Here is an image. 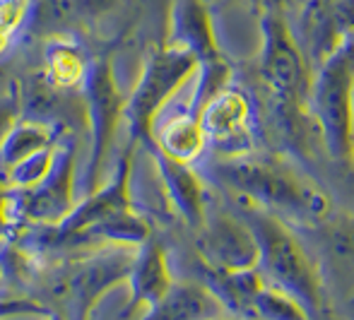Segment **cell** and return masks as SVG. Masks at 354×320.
I'll return each mask as SVG.
<instances>
[{"instance_id": "obj_1", "label": "cell", "mask_w": 354, "mask_h": 320, "mask_svg": "<svg viewBox=\"0 0 354 320\" xmlns=\"http://www.w3.org/2000/svg\"><path fill=\"white\" fill-rule=\"evenodd\" d=\"M210 176L243 198L246 205L277 217L299 224H323L330 217V198L323 188L270 154L246 152L222 157L212 164Z\"/></svg>"}, {"instance_id": "obj_2", "label": "cell", "mask_w": 354, "mask_h": 320, "mask_svg": "<svg viewBox=\"0 0 354 320\" xmlns=\"http://www.w3.org/2000/svg\"><path fill=\"white\" fill-rule=\"evenodd\" d=\"M241 217L251 224L258 241V270L268 284L287 292L304 308L308 318L326 313V282L318 263L299 241V236L282 222V217L243 203Z\"/></svg>"}, {"instance_id": "obj_3", "label": "cell", "mask_w": 354, "mask_h": 320, "mask_svg": "<svg viewBox=\"0 0 354 320\" xmlns=\"http://www.w3.org/2000/svg\"><path fill=\"white\" fill-rule=\"evenodd\" d=\"M263 48H261V82L270 94L272 109L287 133H299V121L308 109L313 73L301 44L277 12L263 17Z\"/></svg>"}, {"instance_id": "obj_4", "label": "cell", "mask_w": 354, "mask_h": 320, "mask_svg": "<svg viewBox=\"0 0 354 320\" xmlns=\"http://www.w3.org/2000/svg\"><path fill=\"white\" fill-rule=\"evenodd\" d=\"M196 70L198 58L174 46L162 48L149 58L131 99L123 106V121L131 126L133 138L142 140L145 144L152 142V126L164 104L193 77Z\"/></svg>"}, {"instance_id": "obj_5", "label": "cell", "mask_w": 354, "mask_h": 320, "mask_svg": "<svg viewBox=\"0 0 354 320\" xmlns=\"http://www.w3.org/2000/svg\"><path fill=\"white\" fill-rule=\"evenodd\" d=\"M73 178H75V147L71 142L61 144L53 152V162L48 167L46 176L34 186L19 188L12 203L19 219L39 224H61L75 207L73 195Z\"/></svg>"}, {"instance_id": "obj_6", "label": "cell", "mask_w": 354, "mask_h": 320, "mask_svg": "<svg viewBox=\"0 0 354 320\" xmlns=\"http://www.w3.org/2000/svg\"><path fill=\"white\" fill-rule=\"evenodd\" d=\"M198 253L212 267L214 274H232L258 267V241L251 224L241 214L219 212L205 217L196 229Z\"/></svg>"}, {"instance_id": "obj_7", "label": "cell", "mask_w": 354, "mask_h": 320, "mask_svg": "<svg viewBox=\"0 0 354 320\" xmlns=\"http://www.w3.org/2000/svg\"><path fill=\"white\" fill-rule=\"evenodd\" d=\"M198 123L222 157L253 152V104L243 89L224 84L198 111Z\"/></svg>"}, {"instance_id": "obj_8", "label": "cell", "mask_w": 354, "mask_h": 320, "mask_svg": "<svg viewBox=\"0 0 354 320\" xmlns=\"http://www.w3.org/2000/svg\"><path fill=\"white\" fill-rule=\"evenodd\" d=\"M82 84L89 111V128H92V152H89L87 171H84V183H94L109 154V147L116 138V128L123 118L126 104L121 102V92L116 89L111 65L106 61H99L87 68Z\"/></svg>"}, {"instance_id": "obj_9", "label": "cell", "mask_w": 354, "mask_h": 320, "mask_svg": "<svg viewBox=\"0 0 354 320\" xmlns=\"http://www.w3.org/2000/svg\"><path fill=\"white\" fill-rule=\"evenodd\" d=\"M133 260H136V253L123 243L113 251L99 253L92 260H87L82 267H77V272L68 282L73 311L77 316H89V311L102 294H106L116 284L126 282L131 274Z\"/></svg>"}, {"instance_id": "obj_10", "label": "cell", "mask_w": 354, "mask_h": 320, "mask_svg": "<svg viewBox=\"0 0 354 320\" xmlns=\"http://www.w3.org/2000/svg\"><path fill=\"white\" fill-rule=\"evenodd\" d=\"M131 157H123L118 164L116 178L111 183L102 188L99 193H92L84 203L75 205L73 212L58 224V238H77L84 232H89L92 227H97L99 222L113 217V214H121L131 207Z\"/></svg>"}, {"instance_id": "obj_11", "label": "cell", "mask_w": 354, "mask_h": 320, "mask_svg": "<svg viewBox=\"0 0 354 320\" xmlns=\"http://www.w3.org/2000/svg\"><path fill=\"white\" fill-rule=\"evenodd\" d=\"M149 152L157 164L159 178L164 183L169 200H171L174 209L178 212V217L188 224L191 229H198L205 222V186L198 171H193L191 164L178 162V159L164 154L154 142H147Z\"/></svg>"}, {"instance_id": "obj_12", "label": "cell", "mask_w": 354, "mask_h": 320, "mask_svg": "<svg viewBox=\"0 0 354 320\" xmlns=\"http://www.w3.org/2000/svg\"><path fill=\"white\" fill-rule=\"evenodd\" d=\"M169 46L188 51L198 58V63L217 58L212 19L203 0H176L171 12V34Z\"/></svg>"}, {"instance_id": "obj_13", "label": "cell", "mask_w": 354, "mask_h": 320, "mask_svg": "<svg viewBox=\"0 0 354 320\" xmlns=\"http://www.w3.org/2000/svg\"><path fill=\"white\" fill-rule=\"evenodd\" d=\"M128 282H131L133 292V308L145 306L149 313L167 297L174 284V274L169 270V260L159 243L149 241V238L140 243L136 260H133L131 274H128Z\"/></svg>"}, {"instance_id": "obj_14", "label": "cell", "mask_w": 354, "mask_h": 320, "mask_svg": "<svg viewBox=\"0 0 354 320\" xmlns=\"http://www.w3.org/2000/svg\"><path fill=\"white\" fill-rule=\"evenodd\" d=\"M229 308L219 299L217 292L207 289L205 284L174 282L169 294L149 311L152 318H222Z\"/></svg>"}, {"instance_id": "obj_15", "label": "cell", "mask_w": 354, "mask_h": 320, "mask_svg": "<svg viewBox=\"0 0 354 320\" xmlns=\"http://www.w3.org/2000/svg\"><path fill=\"white\" fill-rule=\"evenodd\" d=\"M152 142L164 154L186 164L196 162L207 144L201 123H198V116L191 111L176 113V116L167 118V121L157 118L152 126Z\"/></svg>"}, {"instance_id": "obj_16", "label": "cell", "mask_w": 354, "mask_h": 320, "mask_svg": "<svg viewBox=\"0 0 354 320\" xmlns=\"http://www.w3.org/2000/svg\"><path fill=\"white\" fill-rule=\"evenodd\" d=\"M53 144V133L39 121H17L0 142V164L12 167Z\"/></svg>"}, {"instance_id": "obj_17", "label": "cell", "mask_w": 354, "mask_h": 320, "mask_svg": "<svg viewBox=\"0 0 354 320\" xmlns=\"http://www.w3.org/2000/svg\"><path fill=\"white\" fill-rule=\"evenodd\" d=\"M246 316L284 320V318H308V313H306V308H304L294 297H289L287 292L263 282V287L253 294L251 303H248Z\"/></svg>"}, {"instance_id": "obj_18", "label": "cell", "mask_w": 354, "mask_h": 320, "mask_svg": "<svg viewBox=\"0 0 354 320\" xmlns=\"http://www.w3.org/2000/svg\"><path fill=\"white\" fill-rule=\"evenodd\" d=\"M46 63H48V75H51V82L56 87H73L80 79H84L87 68L82 63L77 48L73 46H51L46 53Z\"/></svg>"}, {"instance_id": "obj_19", "label": "cell", "mask_w": 354, "mask_h": 320, "mask_svg": "<svg viewBox=\"0 0 354 320\" xmlns=\"http://www.w3.org/2000/svg\"><path fill=\"white\" fill-rule=\"evenodd\" d=\"M53 152H56V144H51V147L41 149V152L22 159V162L12 164V167H10V183H15L17 188H27V186H34L37 181H41L53 162Z\"/></svg>"}, {"instance_id": "obj_20", "label": "cell", "mask_w": 354, "mask_h": 320, "mask_svg": "<svg viewBox=\"0 0 354 320\" xmlns=\"http://www.w3.org/2000/svg\"><path fill=\"white\" fill-rule=\"evenodd\" d=\"M326 238H328V246L330 251L335 253V258L340 260H350L354 263V219H342V222L335 224H328L326 222Z\"/></svg>"}, {"instance_id": "obj_21", "label": "cell", "mask_w": 354, "mask_h": 320, "mask_svg": "<svg viewBox=\"0 0 354 320\" xmlns=\"http://www.w3.org/2000/svg\"><path fill=\"white\" fill-rule=\"evenodd\" d=\"M27 10V0H0V51L10 44L12 34L22 27Z\"/></svg>"}, {"instance_id": "obj_22", "label": "cell", "mask_w": 354, "mask_h": 320, "mask_svg": "<svg viewBox=\"0 0 354 320\" xmlns=\"http://www.w3.org/2000/svg\"><path fill=\"white\" fill-rule=\"evenodd\" d=\"M17 116H19L17 97H15V94L0 97V142H3V138L8 135V130L17 123Z\"/></svg>"}, {"instance_id": "obj_23", "label": "cell", "mask_w": 354, "mask_h": 320, "mask_svg": "<svg viewBox=\"0 0 354 320\" xmlns=\"http://www.w3.org/2000/svg\"><path fill=\"white\" fill-rule=\"evenodd\" d=\"M261 3H266V5H270V8H277V5H282V3H287V0H261Z\"/></svg>"}, {"instance_id": "obj_24", "label": "cell", "mask_w": 354, "mask_h": 320, "mask_svg": "<svg viewBox=\"0 0 354 320\" xmlns=\"http://www.w3.org/2000/svg\"><path fill=\"white\" fill-rule=\"evenodd\" d=\"M350 162L354 164V142H352V157H350Z\"/></svg>"}]
</instances>
